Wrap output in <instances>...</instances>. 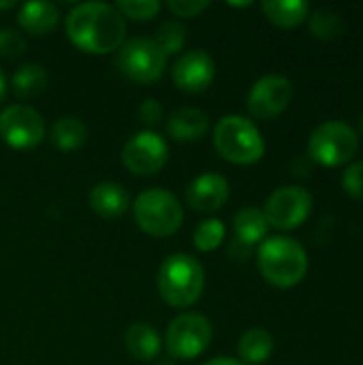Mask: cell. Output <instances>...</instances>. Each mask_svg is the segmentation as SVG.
Segmentation results:
<instances>
[{"instance_id":"6da1fadb","label":"cell","mask_w":363,"mask_h":365,"mask_svg":"<svg viewBox=\"0 0 363 365\" xmlns=\"http://www.w3.org/2000/svg\"><path fill=\"white\" fill-rule=\"evenodd\" d=\"M126 32L120 11L105 2L77 4L66 15L68 41L86 53H107L122 45Z\"/></svg>"},{"instance_id":"7a4b0ae2","label":"cell","mask_w":363,"mask_h":365,"mask_svg":"<svg viewBox=\"0 0 363 365\" xmlns=\"http://www.w3.org/2000/svg\"><path fill=\"white\" fill-rule=\"evenodd\" d=\"M259 272L276 289H293L308 274V252L306 248L287 235H274L259 246Z\"/></svg>"},{"instance_id":"3957f363","label":"cell","mask_w":363,"mask_h":365,"mask_svg":"<svg viewBox=\"0 0 363 365\" xmlns=\"http://www.w3.org/2000/svg\"><path fill=\"white\" fill-rule=\"evenodd\" d=\"M156 287L165 304L173 308H188L193 306L205 287V274L201 263L190 255H171L163 261Z\"/></svg>"},{"instance_id":"277c9868","label":"cell","mask_w":363,"mask_h":365,"mask_svg":"<svg viewBox=\"0 0 363 365\" xmlns=\"http://www.w3.org/2000/svg\"><path fill=\"white\" fill-rule=\"evenodd\" d=\"M218 154L233 165H255L265 154V141L259 128L242 115H225L214 128Z\"/></svg>"},{"instance_id":"5b68a950","label":"cell","mask_w":363,"mask_h":365,"mask_svg":"<svg viewBox=\"0 0 363 365\" xmlns=\"http://www.w3.org/2000/svg\"><path fill=\"white\" fill-rule=\"evenodd\" d=\"M359 150L355 128L340 120L319 124L308 139V156L321 167H347Z\"/></svg>"},{"instance_id":"8992f818","label":"cell","mask_w":363,"mask_h":365,"mask_svg":"<svg viewBox=\"0 0 363 365\" xmlns=\"http://www.w3.org/2000/svg\"><path fill=\"white\" fill-rule=\"evenodd\" d=\"M133 212L137 227L152 237H169L184 222V210L180 201L160 188L141 192L133 203Z\"/></svg>"},{"instance_id":"52a82bcc","label":"cell","mask_w":363,"mask_h":365,"mask_svg":"<svg viewBox=\"0 0 363 365\" xmlns=\"http://www.w3.org/2000/svg\"><path fill=\"white\" fill-rule=\"evenodd\" d=\"M116 64L131 81L154 83L165 73L167 56L154 38H131L120 47Z\"/></svg>"},{"instance_id":"ba28073f","label":"cell","mask_w":363,"mask_h":365,"mask_svg":"<svg viewBox=\"0 0 363 365\" xmlns=\"http://www.w3.org/2000/svg\"><path fill=\"white\" fill-rule=\"evenodd\" d=\"M212 342V325L201 314H180L175 317L165 336V346L169 357L188 361L199 357Z\"/></svg>"},{"instance_id":"9c48e42d","label":"cell","mask_w":363,"mask_h":365,"mask_svg":"<svg viewBox=\"0 0 363 365\" xmlns=\"http://www.w3.org/2000/svg\"><path fill=\"white\" fill-rule=\"evenodd\" d=\"M312 212V195L302 186H282L274 190L265 205L263 216L270 227L280 231H293L302 227Z\"/></svg>"},{"instance_id":"30bf717a","label":"cell","mask_w":363,"mask_h":365,"mask_svg":"<svg viewBox=\"0 0 363 365\" xmlns=\"http://www.w3.org/2000/svg\"><path fill=\"white\" fill-rule=\"evenodd\" d=\"M0 137L15 150H30L45 137L43 118L26 105H11L0 113Z\"/></svg>"},{"instance_id":"8fae6325","label":"cell","mask_w":363,"mask_h":365,"mask_svg":"<svg viewBox=\"0 0 363 365\" xmlns=\"http://www.w3.org/2000/svg\"><path fill=\"white\" fill-rule=\"evenodd\" d=\"M167 158H169V148L165 139L152 130L133 135L122 150V163L135 175L158 173L167 165Z\"/></svg>"},{"instance_id":"7c38bea8","label":"cell","mask_w":363,"mask_h":365,"mask_svg":"<svg viewBox=\"0 0 363 365\" xmlns=\"http://www.w3.org/2000/svg\"><path fill=\"white\" fill-rule=\"evenodd\" d=\"M293 98V86L282 75L261 77L248 94V111L257 120L278 118Z\"/></svg>"},{"instance_id":"4fadbf2b","label":"cell","mask_w":363,"mask_h":365,"mask_svg":"<svg viewBox=\"0 0 363 365\" xmlns=\"http://www.w3.org/2000/svg\"><path fill=\"white\" fill-rule=\"evenodd\" d=\"M216 75V64L212 56L203 49L186 51L173 66V81L180 90L199 94L205 92Z\"/></svg>"},{"instance_id":"5bb4252c","label":"cell","mask_w":363,"mask_h":365,"mask_svg":"<svg viewBox=\"0 0 363 365\" xmlns=\"http://www.w3.org/2000/svg\"><path fill=\"white\" fill-rule=\"evenodd\" d=\"M227 199H229V182L216 173L199 175L186 190L188 205L201 214L218 212L227 203Z\"/></svg>"},{"instance_id":"9a60e30c","label":"cell","mask_w":363,"mask_h":365,"mask_svg":"<svg viewBox=\"0 0 363 365\" xmlns=\"http://www.w3.org/2000/svg\"><path fill=\"white\" fill-rule=\"evenodd\" d=\"M88 201H90V207L101 218H107V220L120 218L128 210V205H131L128 192L124 190V186L116 184V182H101V184H96L90 190Z\"/></svg>"},{"instance_id":"2e32d148","label":"cell","mask_w":363,"mask_h":365,"mask_svg":"<svg viewBox=\"0 0 363 365\" xmlns=\"http://www.w3.org/2000/svg\"><path fill=\"white\" fill-rule=\"evenodd\" d=\"M208 126H210L208 113L195 107H182L173 111L167 122V130L175 141H197L205 135Z\"/></svg>"},{"instance_id":"e0dca14e","label":"cell","mask_w":363,"mask_h":365,"mask_svg":"<svg viewBox=\"0 0 363 365\" xmlns=\"http://www.w3.org/2000/svg\"><path fill=\"white\" fill-rule=\"evenodd\" d=\"M124 342H126V351L131 353V357L139 361L156 359L163 346L158 331L150 323H133L126 329Z\"/></svg>"},{"instance_id":"ac0fdd59","label":"cell","mask_w":363,"mask_h":365,"mask_svg":"<svg viewBox=\"0 0 363 365\" xmlns=\"http://www.w3.org/2000/svg\"><path fill=\"white\" fill-rule=\"evenodd\" d=\"M261 9L278 28H297L310 15V6L304 0H265Z\"/></svg>"},{"instance_id":"d6986e66","label":"cell","mask_w":363,"mask_h":365,"mask_svg":"<svg viewBox=\"0 0 363 365\" xmlns=\"http://www.w3.org/2000/svg\"><path fill=\"white\" fill-rule=\"evenodd\" d=\"M58 6H53L51 2H26L19 9L17 21L19 26L30 32V34H47L56 24H58Z\"/></svg>"},{"instance_id":"ffe728a7","label":"cell","mask_w":363,"mask_h":365,"mask_svg":"<svg viewBox=\"0 0 363 365\" xmlns=\"http://www.w3.org/2000/svg\"><path fill=\"white\" fill-rule=\"evenodd\" d=\"M233 229H235V240H240L246 246H257L265 240L267 235V220L263 216V210L259 207H244L235 214L233 218Z\"/></svg>"},{"instance_id":"44dd1931","label":"cell","mask_w":363,"mask_h":365,"mask_svg":"<svg viewBox=\"0 0 363 365\" xmlns=\"http://www.w3.org/2000/svg\"><path fill=\"white\" fill-rule=\"evenodd\" d=\"M274 353V338L265 329H248L237 344V355L244 365L265 364Z\"/></svg>"},{"instance_id":"7402d4cb","label":"cell","mask_w":363,"mask_h":365,"mask_svg":"<svg viewBox=\"0 0 363 365\" xmlns=\"http://www.w3.org/2000/svg\"><path fill=\"white\" fill-rule=\"evenodd\" d=\"M86 139H88V130H86L83 122L73 115L60 118L51 128V141L62 152L79 150L86 143Z\"/></svg>"},{"instance_id":"603a6c76","label":"cell","mask_w":363,"mask_h":365,"mask_svg":"<svg viewBox=\"0 0 363 365\" xmlns=\"http://www.w3.org/2000/svg\"><path fill=\"white\" fill-rule=\"evenodd\" d=\"M13 92L19 98H34L47 86V73L41 64H24L13 75Z\"/></svg>"},{"instance_id":"cb8c5ba5","label":"cell","mask_w":363,"mask_h":365,"mask_svg":"<svg viewBox=\"0 0 363 365\" xmlns=\"http://www.w3.org/2000/svg\"><path fill=\"white\" fill-rule=\"evenodd\" d=\"M308 24H310V32L321 38V41H334L342 34L344 24L342 17L332 11V9H317L308 15Z\"/></svg>"},{"instance_id":"d4e9b609","label":"cell","mask_w":363,"mask_h":365,"mask_svg":"<svg viewBox=\"0 0 363 365\" xmlns=\"http://www.w3.org/2000/svg\"><path fill=\"white\" fill-rule=\"evenodd\" d=\"M225 240V225L218 218H210L201 222L195 231V246L201 252H212L216 250Z\"/></svg>"},{"instance_id":"484cf974","label":"cell","mask_w":363,"mask_h":365,"mask_svg":"<svg viewBox=\"0 0 363 365\" xmlns=\"http://www.w3.org/2000/svg\"><path fill=\"white\" fill-rule=\"evenodd\" d=\"M154 41L163 49L165 56L178 53L184 47V43H186V28L180 21H167V24H163L158 28Z\"/></svg>"},{"instance_id":"4316f807","label":"cell","mask_w":363,"mask_h":365,"mask_svg":"<svg viewBox=\"0 0 363 365\" xmlns=\"http://www.w3.org/2000/svg\"><path fill=\"white\" fill-rule=\"evenodd\" d=\"M116 9L120 11V15H126V17L137 19V21H148V19L158 15L160 2H154V0H120L116 4Z\"/></svg>"},{"instance_id":"83f0119b","label":"cell","mask_w":363,"mask_h":365,"mask_svg":"<svg viewBox=\"0 0 363 365\" xmlns=\"http://www.w3.org/2000/svg\"><path fill=\"white\" fill-rule=\"evenodd\" d=\"M342 188L351 199L363 201V160L349 163L344 167V171H342Z\"/></svg>"},{"instance_id":"f1b7e54d","label":"cell","mask_w":363,"mask_h":365,"mask_svg":"<svg viewBox=\"0 0 363 365\" xmlns=\"http://www.w3.org/2000/svg\"><path fill=\"white\" fill-rule=\"evenodd\" d=\"M26 49V38L17 32V30H11V28H4L0 30V56L2 58H17L21 56Z\"/></svg>"},{"instance_id":"f546056e","label":"cell","mask_w":363,"mask_h":365,"mask_svg":"<svg viewBox=\"0 0 363 365\" xmlns=\"http://www.w3.org/2000/svg\"><path fill=\"white\" fill-rule=\"evenodd\" d=\"M169 11L178 17H197L201 11L210 6L208 0H169Z\"/></svg>"},{"instance_id":"4dcf8cb0","label":"cell","mask_w":363,"mask_h":365,"mask_svg":"<svg viewBox=\"0 0 363 365\" xmlns=\"http://www.w3.org/2000/svg\"><path fill=\"white\" fill-rule=\"evenodd\" d=\"M137 115H139V120H141L145 126H154V124H158V122L163 120V107H160L158 101L148 98V101L139 107Z\"/></svg>"},{"instance_id":"1f68e13d","label":"cell","mask_w":363,"mask_h":365,"mask_svg":"<svg viewBox=\"0 0 363 365\" xmlns=\"http://www.w3.org/2000/svg\"><path fill=\"white\" fill-rule=\"evenodd\" d=\"M250 252H252V248L246 246V244H242L240 240H233V244L229 246V255H231V259H235V261H246V259L250 257Z\"/></svg>"},{"instance_id":"d6a6232c","label":"cell","mask_w":363,"mask_h":365,"mask_svg":"<svg viewBox=\"0 0 363 365\" xmlns=\"http://www.w3.org/2000/svg\"><path fill=\"white\" fill-rule=\"evenodd\" d=\"M203 365H244L242 361H237V359H231V357H218V359H212V361H208V364Z\"/></svg>"},{"instance_id":"836d02e7","label":"cell","mask_w":363,"mask_h":365,"mask_svg":"<svg viewBox=\"0 0 363 365\" xmlns=\"http://www.w3.org/2000/svg\"><path fill=\"white\" fill-rule=\"evenodd\" d=\"M4 94H6V79H4V75H2V71H0V103H2V98H4Z\"/></svg>"},{"instance_id":"e575fe53","label":"cell","mask_w":363,"mask_h":365,"mask_svg":"<svg viewBox=\"0 0 363 365\" xmlns=\"http://www.w3.org/2000/svg\"><path fill=\"white\" fill-rule=\"evenodd\" d=\"M11 6H15L13 0H11V2H0V9H11Z\"/></svg>"},{"instance_id":"d590c367","label":"cell","mask_w":363,"mask_h":365,"mask_svg":"<svg viewBox=\"0 0 363 365\" xmlns=\"http://www.w3.org/2000/svg\"><path fill=\"white\" fill-rule=\"evenodd\" d=\"M359 130H362V135H363V115H362V120H359Z\"/></svg>"}]
</instances>
